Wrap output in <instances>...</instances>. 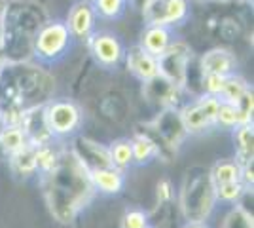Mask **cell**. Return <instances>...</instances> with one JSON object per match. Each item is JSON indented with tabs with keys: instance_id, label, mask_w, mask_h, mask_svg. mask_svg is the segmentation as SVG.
I'll use <instances>...</instances> for the list:
<instances>
[{
	"instance_id": "obj_1",
	"label": "cell",
	"mask_w": 254,
	"mask_h": 228,
	"mask_svg": "<svg viewBox=\"0 0 254 228\" xmlns=\"http://www.w3.org/2000/svg\"><path fill=\"white\" fill-rule=\"evenodd\" d=\"M44 190L53 217L61 223H70L87 204L95 188L74 154L63 152L57 165L44 173Z\"/></svg>"
},
{
	"instance_id": "obj_2",
	"label": "cell",
	"mask_w": 254,
	"mask_h": 228,
	"mask_svg": "<svg viewBox=\"0 0 254 228\" xmlns=\"http://www.w3.org/2000/svg\"><path fill=\"white\" fill-rule=\"evenodd\" d=\"M216 206V194L211 175L203 167H191L184 177L180 190V207L190 223H203Z\"/></svg>"
},
{
	"instance_id": "obj_3",
	"label": "cell",
	"mask_w": 254,
	"mask_h": 228,
	"mask_svg": "<svg viewBox=\"0 0 254 228\" xmlns=\"http://www.w3.org/2000/svg\"><path fill=\"white\" fill-rule=\"evenodd\" d=\"M72 34L64 19H48L32 40V55L42 65H53L66 57L72 48Z\"/></svg>"
},
{
	"instance_id": "obj_4",
	"label": "cell",
	"mask_w": 254,
	"mask_h": 228,
	"mask_svg": "<svg viewBox=\"0 0 254 228\" xmlns=\"http://www.w3.org/2000/svg\"><path fill=\"white\" fill-rule=\"evenodd\" d=\"M44 116L55 139L74 135L80 130L84 118L82 109L70 99H50L44 105Z\"/></svg>"
},
{
	"instance_id": "obj_5",
	"label": "cell",
	"mask_w": 254,
	"mask_h": 228,
	"mask_svg": "<svg viewBox=\"0 0 254 228\" xmlns=\"http://www.w3.org/2000/svg\"><path fill=\"white\" fill-rule=\"evenodd\" d=\"M220 107V99L201 93L191 103L180 109L179 116L186 133H203L216 126V114Z\"/></svg>"
},
{
	"instance_id": "obj_6",
	"label": "cell",
	"mask_w": 254,
	"mask_h": 228,
	"mask_svg": "<svg viewBox=\"0 0 254 228\" xmlns=\"http://www.w3.org/2000/svg\"><path fill=\"white\" fill-rule=\"evenodd\" d=\"M191 61V50L184 40H173L165 54L158 57L159 76L169 80L171 84L184 87L188 82V65Z\"/></svg>"
},
{
	"instance_id": "obj_7",
	"label": "cell",
	"mask_w": 254,
	"mask_h": 228,
	"mask_svg": "<svg viewBox=\"0 0 254 228\" xmlns=\"http://www.w3.org/2000/svg\"><path fill=\"white\" fill-rule=\"evenodd\" d=\"M142 15L146 25H163L175 27L182 25L190 15V2L188 0H150L142 8Z\"/></svg>"
},
{
	"instance_id": "obj_8",
	"label": "cell",
	"mask_w": 254,
	"mask_h": 228,
	"mask_svg": "<svg viewBox=\"0 0 254 228\" xmlns=\"http://www.w3.org/2000/svg\"><path fill=\"white\" fill-rule=\"evenodd\" d=\"M87 46L95 63L103 69H116L126 57L124 42L114 33H108V31L93 33V36L87 40Z\"/></svg>"
},
{
	"instance_id": "obj_9",
	"label": "cell",
	"mask_w": 254,
	"mask_h": 228,
	"mask_svg": "<svg viewBox=\"0 0 254 228\" xmlns=\"http://www.w3.org/2000/svg\"><path fill=\"white\" fill-rule=\"evenodd\" d=\"M46 105V103H44ZM44 105H36V107H29V109L23 110L21 122H19V128L23 130L27 143L32 147H46V145H52L53 137L50 128H48V122L44 116Z\"/></svg>"
},
{
	"instance_id": "obj_10",
	"label": "cell",
	"mask_w": 254,
	"mask_h": 228,
	"mask_svg": "<svg viewBox=\"0 0 254 228\" xmlns=\"http://www.w3.org/2000/svg\"><path fill=\"white\" fill-rule=\"evenodd\" d=\"M66 27L74 40H89L95 33L97 13L91 0H78L66 15Z\"/></svg>"
},
{
	"instance_id": "obj_11",
	"label": "cell",
	"mask_w": 254,
	"mask_h": 228,
	"mask_svg": "<svg viewBox=\"0 0 254 228\" xmlns=\"http://www.w3.org/2000/svg\"><path fill=\"white\" fill-rule=\"evenodd\" d=\"M70 152L74 154V158L80 162V165L87 173H91L95 169H103V167H114L110 162L108 147H103V145L91 141V139L78 137Z\"/></svg>"
},
{
	"instance_id": "obj_12",
	"label": "cell",
	"mask_w": 254,
	"mask_h": 228,
	"mask_svg": "<svg viewBox=\"0 0 254 228\" xmlns=\"http://www.w3.org/2000/svg\"><path fill=\"white\" fill-rule=\"evenodd\" d=\"M124 61H126L127 71L135 76V78H138L142 84H146L152 78L159 76L158 57H154V55H150L148 52H144L138 44L127 48Z\"/></svg>"
},
{
	"instance_id": "obj_13",
	"label": "cell",
	"mask_w": 254,
	"mask_h": 228,
	"mask_svg": "<svg viewBox=\"0 0 254 228\" xmlns=\"http://www.w3.org/2000/svg\"><path fill=\"white\" fill-rule=\"evenodd\" d=\"M199 71L201 75H220L230 76L237 71V57L233 52L226 48H212L205 52L199 59Z\"/></svg>"
},
{
	"instance_id": "obj_14",
	"label": "cell",
	"mask_w": 254,
	"mask_h": 228,
	"mask_svg": "<svg viewBox=\"0 0 254 228\" xmlns=\"http://www.w3.org/2000/svg\"><path fill=\"white\" fill-rule=\"evenodd\" d=\"M152 130L156 131V133L169 145L173 151L179 147V143L182 141V137L186 135L184 126H182V122H180L179 110H175V109L163 110L158 118L154 120Z\"/></svg>"
},
{
	"instance_id": "obj_15",
	"label": "cell",
	"mask_w": 254,
	"mask_h": 228,
	"mask_svg": "<svg viewBox=\"0 0 254 228\" xmlns=\"http://www.w3.org/2000/svg\"><path fill=\"white\" fill-rule=\"evenodd\" d=\"M173 42V29L171 27H163V25H146V29L140 34V42L138 46L148 52L154 57L165 54V50Z\"/></svg>"
},
{
	"instance_id": "obj_16",
	"label": "cell",
	"mask_w": 254,
	"mask_h": 228,
	"mask_svg": "<svg viewBox=\"0 0 254 228\" xmlns=\"http://www.w3.org/2000/svg\"><path fill=\"white\" fill-rule=\"evenodd\" d=\"M144 93L150 99H156L161 107L165 109H175L180 101V93H182V87L171 84L169 80H165L163 76H156L152 78L150 82L144 84Z\"/></svg>"
},
{
	"instance_id": "obj_17",
	"label": "cell",
	"mask_w": 254,
	"mask_h": 228,
	"mask_svg": "<svg viewBox=\"0 0 254 228\" xmlns=\"http://www.w3.org/2000/svg\"><path fill=\"white\" fill-rule=\"evenodd\" d=\"M87 175H89L93 188L105 192V194H118L126 183L122 169H116V167H103V169H95Z\"/></svg>"
},
{
	"instance_id": "obj_18",
	"label": "cell",
	"mask_w": 254,
	"mask_h": 228,
	"mask_svg": "<svg viewBox=\"0 0 254 228\" xmlns=\"http://www.w3.org/2000/svg\"><path fill=\"white\" fill-rule=\"evenodd\" d=\"M233 141L237 147V160L241 167L253 163V151H254V130L253 124H243V126H237L233 130Z\"/></svg>"
},
{
	"instance_id": "obj_19",
	"label": "cell",
	"mask_w": 254,
	"mask_h": 228,
	"mask_svg": "<svg viewBox=\"0 0 254 228\" xmlns=\"http://www.w3.org/2000/svg\"><path fill=\"white\" fill-rule=\"evenodd\" d=\"M10 165L17 175H23V177L34 175L38 171V165H36V147L25 145L21 151L11 154Z\"/></svg>"
},
{
	"instance_id": "obj_20",
	"label": "cell",
	"mask_w": 254,
	"mask_h": 228,
	"mask_svg": "<svg viewBox=\"0 0 254 228\" xmlns=\"http://www.w3.org/2000/svg\"><path fill=\"white\" fill-rule=\"evenodd\" d=\"M211 181L214 186L228 185V183H237L241 181V165L235 160H220L214 163L211 171Z\"/></svg>"
},
{
	"instance_id": "obj_21",
	"label": "cell",
	"mask_w": 254,
	"mask_h": 228,
	"mask_svg": "<svg viewBox=\"0 0 254 228\" xmlns=\"http://www.w3.org/2000/svg\"><path fill=\"white\" fill-rule=\"evenodd\" d=\"M25 145H29V143L19 126H4L0 130V151L4 156L10 158L11 154L21 151Z\"/></svg>"
},
{
	"instance_id": "obj_22",
	"label": "cell",
	"mask_w": 254,
	"mask_h": 228,
	"mask_svg": "<svg viewBox=\"0 0 254 228\" xmlns=\"http://www.w3.org/2000/svg\"><path fill=\"white\" fill-rule=\"evenodd\" d=\"M251 84L245 80L241 75H230L226 76V82H224L222 93H220V101L222 103H230V105H237V101L243 97L245 93L251 89Z\"/></svg>"
},
{
	"instance_id": "obj_23",
	"label": "cell",
	"mask_w": 254,
	"mask_h": 228,
	"mask_svg": "<svg viewBox=\"0 0 254 228\" xmlns=\"http://www.w3.org/2000/svg\"><path fill=\"white\" fill-rule=\"evenodd\" d=\"M93 8H95L97 17H103V19H120L127 10V0H91Z\"/></svg>"
},
{
	"instance_id": "obj_24",
	"label": "cell",
	"mask_w": 254,
	"mask_h": 228,
	"mask_svg": "<svg viewBox=\"0 0 254 228\" xmlns=\"http://www.w3.org/2000/svg\"><path fill=\"white\" fill-rule=\"evenodd\" d=\"M110 162L116 169H124L129 163H133V151H131V139H118L108 147Z\"/></svg>"
},
{
	"instance_id": "obj_25",
	"label": "cell",
	"mask_w": 254,
	"mask_h": 228,
	"mask_svg": "<svg viewBox=\"0 0 254 228\" xmlns=\"http://www.w3.org/2000/svg\"><path fill=\"white\" fill-rule=\"evenodd\" d=\"M131 151H133V162L137 163H146L150 162V158L158 156L154 143L150 141L144 133H140V131L137 133L135 139H131Z\"/></svg>"
},
{
	"instance_id": "obj_26",
	"label": "cell",
	"mask_w": 254,
	"mask_h": 228,
	"mask_svg": "<svg viewBox=\"0 0 254 228\" xmlns=\"http://www.w3.org/2000/svg\"><path fill=\"white\" fill-rule=\"evenodd\" d=\"M63 152H57L52 145H46V147H36V165H38V171L48 173L52 171L53 167L57 165L59 158H61Z\"/></svg>"
},
{
	"instance_id": "obj_27",
	"label": "cell",
	"mask_w": 254,
	"mask_h": 228,
	"mask_svg": "<svg viewBox=\"0 0 254 228\" xmlns=\"http://www.w3.org/2000/svg\"><path fill=\"white\" fill-rule=\"evenodd\" d=\"M222 228H253V215L241 206H235L226 215Z\"/></svg>"
},
{
	"instance_id": "obj_28",
	"label": "cell",
	"mask_w": 254,
	"mask_h": 228,
	"mask_svg": "<svg viewBox=\"0 0 254 228\" xmlns=\"http://www.w3.org/2000/svg\"><path fill=\"white\" fill-rule=\"evenodd\" d=\"M214 194H216V200H222V202H228V204H235L245 194V185L241 181H237V183L214 186Z\"/></svg>"
},
{
	"instance_id": "obj_29",
	"label": "cell",
	"mask_w": 254,
	"mask_h": 228,
	"mask_svg": "<svg viewBox=\"0 0 254 228\" xmlns=\"http://www.w3.org/2000/svg\"><path fill=\"white\" fill-rule=\"evenodd\" d=\"M216 126L232 128V130H235L237 126H241L239 114H237V110H235L233 105H230V103H222V101H220L218 114H216Z\"/></svg>"
},
{
	"instance_id": "obj_30",
	"label": "cell",
	"mask_w": 254,
	"mask_h": 228,
	"mask_svg": "<svg viewBox=\"0 0 254 228\" xmlns=\"http://www.w3.org/2000/svg\"><path fill=\"white\" fill-rule=\"evenodd\" d=\"M224 82H226V76L220 75H203V93L212 95V97H220L222 93Z\"/></svg>"
},
{
	"instance_id": "obj_31",
	"label": "cell",
	"mask_w": 254,
	"mask_h": 228,
	"mask_svg": "<svg viewBox=\"0 0 254 228\" xmlns=\"http://www.w3.org/2000/svg\"><path fill=\"white\" fill-rule=\"evenodd\" d=\"M124 228H148L146 215L142 211H138V209L127 211L124 215Z\"/></svg>"
},
{
	"instance_id": "obj_32",
	"label": "cell",
	"mask_w": 254,
	"mask_h": 228,
	"mask_svg": "<svg viewBox=\"0 0 254 228\" xmlns=\"http://www.w3.org/2000/svg\"><path fill=\"white\" fill-rule=\"evenodd\" d=\"M171 196H173V186L167 179H163V181H159L158 183V198L159 202H169Z\"/></svg>"
},
{
	"instance_id": "obj_33",
	"label": "cell",
	"mask_w": 254,
	"mask_h": 228,
	"mask_svg": "<svg viewBox=\"0 0 254 228\" xmlns=\"http://www.w3.org/2000/svg\"><path fill=\"white\" fill-rule=\"evenodd\" d=\"M6 8H8V0H0V21L4 19V13H6Z\"/></svg>"
},
{
	"instance_id": "obj_34",
	"label": "cell",
	"mask_w": 254,
	"mask_h": 228,
	"mask_svg": "<svg viewBox=\"0 0 254 228\" xmlns=\"http://www.w3.org/2000/svg\"><path fill=\"white\" fill-rule=\"evenodd\" d=\"M8 65V59H6V55L0 52V75H2V71H4V67Z\"/></svg>"
},
{
	"instance_id": "obj_35",
	"label": "cell",
	"mask_w": 254,
	"mask_h": 228,
	"mask_svg": "<svg viewBox=\"0 0 254 228\" xmlns=\"http://www.w3.org/2000/svg\"><path fill=\"white\" fill-rule=\"evenodd\" d=\"M4 48V27H2V21H0V52Z\"/></svg>"
},
{
	"instance_id": "obj_36",
	"label": "cell",
	"mask_w": 254,
	"mask_h": 228,
	"mask_svg": "<svg viewBox=\"0 0 254 228\" xmlns=\"http://www.w3.org/2000/svg\"><path fill=\"white\" fill-rule=\"evenodd\" d=\"M186 228H207V227H203L201 223H190V225H188Z\"/></svg>"
},
{
	"instance_id": "obj_37",
	"label": "cell",
	"mask_w": 254,
	"mask_h": 228,
	"mask_svg": "<svg viewBox=\"0 0 254 228\" xmlns=\"http://www.w3.org/2000/svg\"><path fill=\"white\" fill-rule=\"evenodd\" d=\"M127 2H131V0H127Z\"/></svg>"
}]
</instances>
